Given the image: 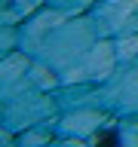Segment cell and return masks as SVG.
Returning a JSON list of instances; mask_svg holds the SVG:
<instances>
[{
	"instance_id": "cell-1",
	"label": "cell",
	"mask_w": 138,
	"mask_h": 147,
	"mask_svg": "<svg viewBox=\"0 0 138 147\" xmlns=\"http://www.w3.org/2000/svg\"><path fill=\"white\" fill-rule=\"evenodd\" d=\"M98 147H120V138H117V132H104V135L98 138Z\"/></svg>"
}]
</instances>
